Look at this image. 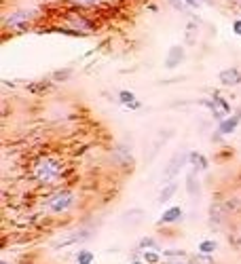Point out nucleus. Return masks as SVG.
<instances>
[{
  "instance_id": "obj_16",
  "label": "nucleus",
  "mask_w": 241,
  "mask_h": 264,
  "mask_svg": "<svg viewBox=\"0 0 241 264\" xmlns=\"http://www.w3.org/2000/svg\"><path fill=\"white\" fill-rule=\"evenodd\" d=\"M70 4H74L77 9H95V6H102L106 0H68Z\"/></svg>"
},
{
  "instance_id": "obj_29",
  "label": "nucleus",
  "mask_w": 241,
  "mask_h": 264,
  "mask_svg": "<svg viewBox=\"0 0 241 264\" xmlns=\"http://www.w3.org/2000/svg\"><path fill=\"white\" fill-rule=\"evenodd\" d=\"M131 264H142V262H140V260H133V262H131Z\"/></svg>"
},
{
  "instance_id": "obj_13",
  "label": "nucleus",
  "mask_w": 241,
  "mask_h": 264,
  "mask_svg": "<svg viewBox=\"0 0 241 264\" xmlns=\"http://www.w3.org/2000/svg\"><path fill=\"white\" fill-rule=\"evenodd\" d=\"M87 235L89 232L87 230H79V232H72L68 239H64V241H57V243L53 245V247H57V250H62V247H66V245H72V243H77V241H82V239H87Z\"/></svg>"
},
{
  "instance_id": "obj_7",
  "label": "nucleus",
  "mask_w": 241,
  "mask_h": 264,
  "mask_svg": "<svg viewBox=\"0 0 241 264\" xmlns=\"http://www.w3.org/2000/svg\"><path fill=\"white\" fill-rule=\"evenodd\" d=\"M218 80H220L224 87H237V85H241V72L237 68H227V70H222L218 74Z\"/></svg>"
},
{
  "instance_id": "obj_1",
  "label": "nucleus",
  "mask_w": 241,
  "mask_h": 264,
  "mask_svg": "<svg viewBox=\"0 0 241 264\" xmlns=\"http://www.w3.org/2000/svg\"><path fill=\"white\" fill-rule=\"evenodd\" d=\"M30 173H32V178H34L36 184L51 186V184L59 182V178L64 176V165L53 154H42V156H39L32 163V169H30Z\"/></svg>"
},
{
  "instance_id": "obj_4",
  "label": "nucleus",
  "mask_w": 241,
  "mask_h": 264,
  "mask_svg": "<svg viewBox=\"0 0 241 264\" xmlns=\"http://www.w3.org/2000/svg\"><path fill=\"white\" fill-rule=\"evenodd\" d=\"M32 19H34V11L17 9V11H13L11 15L4 17V28L6 30H26Z\"/></svg>"
},
{
  "instance_id": "obj_18",
  "label": "nucleus",
  "mask_w": 241,
  "mask_h": 264,
  "mask_svg": "<svg viewBox=\"0 0 241 264\" xmlns=\"http://www.w3.org/2000/svg\"><path fill=\"white\" fill-rule=\"evenodd\" d=\"M138 247H140V250H157V252H161V247H159V243H157V239H153V237L140 239Z\"/></svg>"
},
{
  "instance_id": "obj_8",
  "label": "nucleus",
  "mask_w": 241,
  "mask_h": 264,
  "mask_svg": "<svg viewBox=\"0 0 241 264\" xmlns=\"http://www.w3.org/2000/svg\"><path fill=\"white\" fill-rule=\"evenodd\" d=\"M180 220H182V207L174 205V207H169V209L163 211L159 224H161V226H165V224H176V222H180Z\"/></svg>"
},
{
  "instance_id": "obj_25",
  "label": "nucleus",
  "mask_w": 241,
  "mask_h": 264,
  "mask_svg": "<svg viewBox=\"0 0 241 264\" xmlns=\"http://www.w3.org/2000/svg\"><path fill=\"white\" fill-rule=\"evenodd\" d=\"M169 4L174 6L176 11H186V4H184V0H169Z\"/></svg>"
},
{
  "instance_id": "obj_30",
  "label": "nucleus",
  "mask_w": 241,
  "mask_h": 264,
  "mask_svg": "<svg viewBox=\"0 0 241 264\" xmlns=\"http://www.w3.org/2000/svg\"><path fill=\"white\" fill-rule=\"evenodd\" d=\"M0 264H9V262H6V260H0Z\"/></svg>"
},
{
  "instance_id": "obj_21",
  "label": "nucleus",
  "mask_w": 241,
  "mask_h": 264,
  "mask_svg": "<svg viewBox=\"0 0 241 264\" xmlns=\"http://www.w3.org/2000/svg\"><path fill=\"white\" fill-rule=\"evenodd\" d=\"M214 104H216V108L220 110L224 116H229V114H231V106L227 104V100H224V97H220V95H214Z\"/></svg>"
},
{
  "instance_id": "obj_10",
  "label": "nucleus",
  "mask_w": 241,
  "mask_h": 264,
  "mask_svg": "<svg viewBox=\"0 0 241 264\" xmlns=\"http://www.w3.org/2000/svg\"><path fill=\"white\" fill-rule=\"evenodd\" d=\"M239 116H227L220 120V125H218V135H231L233 131L239 127Z\"/></svg>"
},
{
  "instance_id": "obj_24",
  "label": "nucleus",
  "mask_w": 241,
  "mask_h": 264,
  "mask_svg": "<svg viewBox=\"0 0 241 264\" xmlns=\"http://www.w3.org/2000/svg\"><path fill=\"white\" fill-rule=\"evenodd\" d=\"M70 74H72V70H68V68H66V70L53 72V76H51V78H53V80H64V78H68V76H70Z\"/></svg>"
},
{
  "instance_id": "obj_14",
  "label": "nucleus",
  "mask_w": 241,
  "mask_h": 264,
  "mask_svg": "<svg viewBox=\"0 0 241 264\" xmlns=\"http://www.w3.org/2000/svg\"><path fill=\"white\" fill-rule=\"evenodd\" d=\"M186 190L191 197L197 199L199 194H201V188H199V180H197V173H191V176L186 178Z\"/></svg>"
},
{
  "instance_id": "obj_19",
  "label": "nucleus",
  "mask_w": 241,
  "mask_h": 264,
  "mask_svg": "<svg viewBox=\"0 0 241 264\" xmlns=\"http://www.w3.org/2000/svg\"><path fill=\"white\" fill-rule=\"evenodd\" d=\"M191 264H216L214 258H212V254H195L191 256Z\"/></svg>"
},
{
  "instance_id": "obj_12",
  "label": "nucleus",
  "mask_w": 241,
  "mask_h": 264,
  "mask_svg": "<svg viewBox=\"0 0 241 264\" xmlns=\"http://www.w3.org/2000/svg\"><path fill=\"white\" fill-rule=\"evenodd\" d=\"M115 161H117L119 165H131V163H133V156H131V152H129V148L119 146V148L115 150Z\"/></svg>"
},
{
  "instance_id": "obj_27",
  "label": "nucleus",
  "mask_w": 241,
  "mask_h": 264,
  "mask_svg": "<svg viewBox=\"0 0 241 264\" xmlns=\"http://www.w3.org/2000/svg\"><path fill=\"white\" fill-rule=\"evenodd\" d=\"M233 32H235L237 36H241V19H235V21H233Z\"/></svg>"
},
{
  "instance_id": "obj_3",
  "label": "nucleus",
  "mask_w": 241,
  "mask_h": 264,
  "mask_svg": "<svg viewBox=\"0 0 241 264\" xmlns=\"http://www.w3.org/2000/svg\"><path fill=\"white\" fill-rule=\"evenodd\" d=\"M53 30H59V32L70 34V36H87V34L95 32V24L87 17V15L70 13V15H66L64 26H57V28H53Z\"/></svg>"
},
{
  "instance_id": "obj_28",
  "label": "nucleus",
  "mask_w": 241,
  "mask_h": 264,
  "mask_svg": "<svg viewBox=\"0 0 241 264\" xmlns=\"http://www.w3.org/2000/svg\"><path fill=\"white\" fill-rule=\"evenodd\" d=\"M235 243L241 247V224L237 226V230H235Z\"/></svg>"
},
{
  "instance_id": "obj_23",
  "label": "nucleus",
  "mask_w": 241,
  "mask_h": 264,
  "mask_svg": "<svg viewBox=\"0 0 241 264\" xmlns=\"http://www.w3.org/2000/svg\"><path fill=\"white\" fill-rule=\"evenodd\" d=\"M165 264H191V258L186 254L182 256H171V258H165Z\"/></svg>"
},
{
  "instance_id": "obj_5",
  "label": "nucleus",
  "mask_w": 241,
  "mask_h": 264,
  "mask_svg": "<svg viewBox=\"0 0 241 264\" xmlns=\"http://www.w3.org/2000/svg\"><path fill=\"white\" fill-rule=\"evenodd\" d=\"M184 57H186L184 47H180V44H174V47L169 49L167 57H165V68H167V70H174V68H178L180 64L184 62Z\"/></svg>"
},
{
  "instance_id": "obj_15",
  "label": "nucleus",
  "mask_w": 241,
  "mask_h": 264,
  "mask_svg": "<svg viewBox=\"0 0 241 264\" xmlns=\"http://www.w3.org/2000/svg\"><path fill=\"white\" fill-rule=\"evenodd\" d=\"M178 192V184L176 182H169L167 186H163V190L159 192V203H169V199Z\"/></svg>"
},
{
  "instance_id": "obj_2",
  "label": "nucleus",
  "mask_w": 241,
  "mask_h": 264,
  "mask_svg": "<svg viewBox=\"0 0 241 264\" xmlns=\"http://www.w3.org/2000/svg\"><path fill=\"white\" fill-rule=\"evenodd\" d=\"M74 205H77V194L70 188H59L51 197L44 199V209L53 216L68 214L70 209H74Z\"/></svg>"
},
{
  "instance_id": "obj_11",
  "label": "nucleus",
  "mask_w": 241,
  "mask_h": 264,
  "mask_svg": "<svg viewBox=\"0 0 241 264\" xmlns=\"http://www.w3.org/2000/svg\"><path fill=\"white\" fill-rule=\"evenodd\" d=\"M188 163L195 167V171H205L209 167V161L205 156H203L201 152H197V150H193V152H188Z\"/></svg>"
},
{
  "instance_id": "obj_22",
  "label": "nucleus",
  "mask_w": 241,
  "mask_h": 264,
  "mask_svg": "<svg viewBox=\"0 0 241 264\" xmlns=\"http://www.w3.org/2000/svg\"><path fill=\"white\" fill-rule=\"evenodd\" d=\"M93 252H89V250H82L77 254V264H93Z\"/></svg>"
},
{
  "instance_id": "obj_6",
  "label": "nucleus",
  "mask_w": 241,
  "mask_h": 264,
  "mask_svg": "<svg viewBox=\"0 0 241 264\" xmlns=\"http://www.w3.org/2000/svg\"><path fill=\"white\" fill-rule=\"evenodd\" d=\"M184 163H188V152H178V154L169 161L167 169L163 171V178H165V180H167V178H176L178 173H180V169H182Z\"/></svg>"
},
{
  "instance_id": "obj_20",
  "label": "nucleus",
  "mask_w": 241,
  "mask_h": 264,
  "mask_svg": "<svg viewBox=\"0 0 241 264\" xmlns=\"http://www.w3.org/2000/svg\"><path fill=\"white\" fill-rule=\"evenodd\" d=\"M216 250H218V243L212 241V239H205V241H201L199 243V252L201 254H214Z\"/></svg>"
},
{
  "instance_id": "obj_26",
  "label": "nucleus",
  "mask_w": 241,
  "mask_h": 264,
  "mask_svg": "<svg viewBox=\"0 0 241 264\" xmlns=\"http://www.w3.org/2000/svg\"><path fill=\"white\" fill-rule=\"evenodd\" d=\"M184 4L188 6V9H199V6H201V0H184Z\"/></svg>"
},
{
  "instance_id": "obj_9",
  "label": "nucleus",
  "mask_w": 241,
  "mask_h": 264,
  "mask_svg": "<svg viewBox=\"0 0 241 264\" xmlns=\"http://www.w3.org/2000/svg\"><path fill=\"white\" fill-rule=\"evenodd\" d=\"M119 102L123 104V106H127L129 110H140V108H142V102H140L131 91H127V89L119 91Z\"/></svg>"
},
{
  "instance_id": "obj_17",
  "label": "nucleus",
  "mask_w": 241,
  "mask_h": 264,
  "mask_svg": "<svg viewBox=\"0 0 241 264\" xmlns=\"http://www.w3.org/2000/svg\"><path fill=\"white\" fill-rule=\"evenodd\" d=\"M161 252H157V250H142V258H144L148 264H159L161 262Z\"/></svg>"
}]
</instances>
